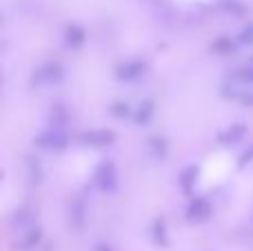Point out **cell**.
Wrapping results in <instances>:
<instances>
[{"label": "cell", "mask_w": 253, "mask_h": 251, "mask_svg": "<svg viewBox=\"0 0 253 251\" xmlns=\"http://www.w3.org/2000/svg\"><path fill=\"white\" fill-rule=\"evenodd\" d=\"M93 182L100 191H114L116 182H118V171H116V165L114 163H100L93 171Z\"/></svg>", "instance_id": "6da1fadb"}, {"label": "cell", "mask_w": 253, "mask_h": 251, "mask_svg": "<svg viewBox=\"0 0 253 251\" xmlns=\"http://www.w3.org/2000/svg\"><path fill=\"white\" fill-rule=\"evenodd\" d=\"M78 140L87 147H107L116 142V133L111 129H89L80 133Z\"/></svg>", "instance_id": "7a4b0ae2"}, {"label": "cell", "mask_w": 253, "mask_h": 251, "mask_svg": "<svg viewBox=\"0 0 253 251\" xmlns=\"http://www.w3.org/2000/svg\"><path fill=\"white\" fill-rule=\"evenodd\" d=\"M62 76H65V71H62V67L58 65V62H44L42 67L36 69L31 83L34 84H53V83H58V80H62Z\"/></svg>", "instance_id": "3957f363"}, {"label": "cell", "mask_w": 253, "mask_h": 251, "mask_svg": "<svg viewBox=\"0 0 253 251\" xmlns=\"http://www.w3.org/2000/svg\"><path fill=\"white\" fill-rule=\"evenodd\" d=\"M67 142H69L67 133L58 131V129H49V131L40 133V136L36 138V145L42 147V149H49V151H62L67 147Z\"/></svg>", "instance_id": "277c9868"}, {"label": "cell", "mask_w": 253, "mask_h": 251, "mask_svg": "<svg viewBox=\"0 0 253 251\" xmlns=\"http://www.w3.org/2000/svg\"><path fill=\"white\" fill-rule=\"evenodd\" d=\"M40 240H42V231H40L38 225H34V227H29V229L20 231V234L16 236V240H13V249L16 251H31V249L38 247Z\"/></svg>", "instance_id": "5b68a950"}, {"label": "cell", "mask_w": 253, "mask_h": 251, "mask_svg": "<svg viewBox=\"0 0 253 251\" xmlns=\"http://www.w3.org/2000/svg\"><path fill=\"white\" fill-rule=\"evenodd\" d=\"M144 69H147V65L142 60H126L116 67V76L120 80H135L144 74Z\"/></svg>", "instance_id": "8992f818"}, {"label": "cell", "mask_w": 253, "mask_h": 251, "mask_svg": "<svg viewBox=\"0 0 253 251\" xmlns=\"http://www.w3.org/2000/svg\"><path fill=\"white\" fill-rule=\"evenodd\" d=\"M34 225H36V216H34V209H29V207L18 209L11 216V227L16 234H20V231L29 229V227H34Z\"/></svg>", "instance_id": "52a82bcc"}, {"label": "cell", "mask_w": 253, "mask_h": 251, "mask_svg": "<svg viewBox=\"0 0 253 251\" xmlns=\"http://www.w3.org/2000/svg\"><path fill=\"white\" fill-rule=\"evenodd\" d=\"M209 216H211V205H209V200H205V198H193L191 205H189V209H187V218H189V220L202 222V220H207Z\"/></svg>", "instance_id": "ba28073f"}, {"label": "cell", "mask_w": 253, "mask_h": 251, "mask_svg": "<svg viewBox=\"0 0 253 251\" xmlns=\"http://www.w3.org/2000/svg\"><path fill=\"white\" fill-rule=\"evenodd\" d=\"M84 38H87V34H84V29L80 25H67V29H65V42L69 44L71 49L83 47Z\"/></svg>", "instance_id": "9c48e42d"}, {"label": "cell", "mask_w": 253, "mask_h": 251, "mask_svg": "<svg viewBox=\"0 0 253 251\" xmlns=\"http://www.w3.org/2000/svg\"><path fill=\"white\" fill-rule=\"evenodd\" d=\"M67 211H69V225L74 227V229H80V227L84 225V203L80 198L71 200Z\"/></svg>", "instance_id": "30bf717a"}, {"label": "cell", "mask_w": 253, "mask_h": 251, "mask_svg": "<svg viewBox=\"0 0 253 251\" xmlns=\"http://www.w3.org/2000/svg\"><path fill=\"white\" fill-rule=\"evenodd\" d=\"M245 133H247V129H245V125H231V127L227 129V131H222L220 133V138L218 140L222 142V145H236V142H240L242 138H245Z\"/></svg>", "instance_id": "8fae6325"}, {"label": "cell", "mask_w": 253, "mask_h": 251, "mask_svg": "<svg viewBox=\"0 0 253 251\" xmlns=\"http://www.w3.org/2000/svg\"><path fill=\"white\" fill-rule=\"evenodd\" d=\"M67 120H69V116H67V109L62 105H56L51 109V114H49V129H58V131H65V125Z\"/></svg>", "instance_id": "7c38bea8"}, {"label": "cell", "mask_w": 253, "mask_h": 251, "mask_svg": "<svg viewBox=\"0 0 253 251\" xmlns=\"http://www.w3.org/2000/svg\"><path fill=\"white\" fill-rule=\"evenodd\" d=\"M151 116H153V102L151 100H142L138 105V109H135L133 118H135V123L138 125H147L149 120H151Z\"/></svg>", "instance_id": "4fadbf2b"}, {"label": "cell", "mask_w": 253, "mask_h": 251, "mask_svg": "<svg viewBox=\"0 0 253 251\" xmlns=\"http://www.w3.org/2000/svg\"><path fill=\"white\" fill-rule=\"evenodd\" d=\"M196 178H198V167L196 165H191V167H187L182 171V176H180V185H182V189L187 191V194H191L193 185H196Z\"/></svg>", "instance_id": "5bb4252c"}, {"label": "cell", "mask_w": 253, "mask_h": 251, "mask_svg": "<svg viewBox=\"0 0 253 251\" xmlns=\"http://www.w3.org/2000/svg\"><path fill=\"white\" fill-rule=\"evenodd\" d=\"M149 147H151V154L156 158H165L167 156V140L165 138H151L149 140Z\"/></svg>", "instance_id": "9a60e30c"}, {"label": "cell", "mask_w": 253, "mask_h": 251, "mask_svg": "<svg viewBox=\"0 0 253 251\" xmlns=\"http://www.w3.org/2000/svg\"><path fill=\"white\" fill-rule=\"evenodd\" d=\"M224 96L233 98V100H240L242 105H249V107H253V91H249V89H238V91L224 93Z\"/></svg>", "instance_id": "2e32d148"}, {"label": "cell", "mask_w": 253, "mask_h": 251, "mask_svg": "<svg viewBox=\"0 0 253 251\" xmlns=\"http://www.w3.org/2000/svg\"><path fill=\"white\" fill-rule=\"evenodd\" d=\"M27 165H29V178L31 182H40L42 180V169H40V165L36 163V160H27Z\"/></svg>", "instance_id": "e0dca14e"}, {"label": "cell", "mask_w": 253, "mask_h": 251, "mask_svg": "<svg viewBox=\"0 0 253 251\" xmlns=\"http://www.w3.org/2000/svg\"><path fill=\"white\" fill-rule=\"evenodd\" d=\"M111 114H114L116 118H126V116L131 114V109L126 102H114V105H111Z\"/></svg>", "instance_id": "ac0fdd59"}, {"label": "cell", "mask_w": 253, "mask_h": 251, "mask_svg": "<svg viewBox=\"0 0 253 251\" xmlns=\"http://www.w3.org/2000/svg\"><path fill=\"white\" fill-rule=\"evenodd\" d=\"M153 231H156V240L160 245H167V234H165V220H156L153 225Z\"/></svg>", "instance_id": "d6986e66"}, {"label": "cell", "mask_w": 253, "mask_h": 251, "mask_svg": "<svg viewBox=\"0 0 253 251\" xmlns=\"http://www.w3.org/2000/svg\"><path fill=\"white\" fill-rule=\"evenodd\" d=\"M238 40H240L242 44H253V22L249 27H245V29L240 31V36H238Z\"/></svg>", "instance_id": "ffe728a7"}, {"label": "cell", "mask_w": 253, "mask_h": 251, "mask_svg": "<svg viewBox=\"0 0 253 251\" xmlns=\"http://www.w3.org/2000/svg\"><path fill=\"white\" fill-rule=\"evenodd\" d=\"M213 49L215 51H220V53H229V51H233V42L231 40H227V38H222V40H218V42L213 44Z\"/></svg>", "instance_id": "44dd1931"}, {"label": "cell", "mask_w": 253, "mask_h": 251, "mask_svg": "<svg viewBox=\"0 0 253 251\" xmlns=\"http://www.w3.org/2000/svg\"><path fill=\"white\" fill-rule=\"evenodd\" d=\"M236 76H238L240 80H245V83H253V67H249V65L242 67V69H238Z\"/></svg>", "instance_id": "7402d4cb"}, {"label": "cell", "mask_w": 253, "mask_h": 251, "mask_svg": "<svg viewBox=\"0 0 253 251\" xmlns=\"http://www.w3.org/2000/svg\"><path fill=\"white\" fill-rule=\"evenodd\" d=\"M249 163H253V145H251V149H247L245 154L240 156V163H238V165H240V167H247Z\"/></svg>", "instance_id": "603a6c76"}, {"label": "cell", "mask_w": 253, "mask_h": 251, "mask_svg": "<svg viewBox=\"0 0 253 251\" xmlns=\"http://www.w3.org/2000/svg\"><path fill=\"white\" fill-rule=\"evenodd\" d=\"M247 65H249V67H253V58H251V60H249V62H247Z\"/></svg>", "instance_id": "cb8c5ba5"}]
</instances>
